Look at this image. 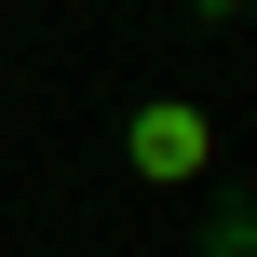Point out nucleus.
<instances>
[{"instance_id": "f257e3e1", "label": "nucleus", "mask_w": 257, "mask_h": 257, "mask_svg": "<svg viewBox=\"0 0 257 257\" xmlns=\"http://www.w3.org/2000/svg\"><path fill=\"white\" fill-rule=\"evenodd\" d=\"M122 163H136L149 190H190V176L217 163V122H203L190 95H136V108H122Z\"/></svg>"}, {"instance_id": "f03ea898", "label": "nucleus", "mask_w": 257, "mask_h": 257, "mask_svg": "<svg viewBox=\"0 0 257 257\" xmlns=\"http://www.w3.org/2000/svg\"><path fill=\"white\" fill-rule=\"evenodd\" d=\"M203 257H257V190H217L203 203Z\"/></svg>"}, {"instance_id": "7ed1b4c3", "label": "nucleus", "mask_w": 257, "mask_h": 257, "mask_svg": "<svg viewBox=\"0 0 257 257\" xmlns=\"http://www.w3.org/2000/svg\"><path fill=\"white\" fill-rule=\"evenodd\" d=\"M176 14H190V27H244L257 0H176Z\"/></svg>"}]
</instances>
